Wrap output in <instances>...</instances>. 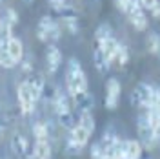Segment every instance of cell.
Wrapping results in <instances>:
<instances>
[{"instance_id":"cell-30","label":"cell","mask_w":160,"mask_h":159,"mask_svg":"<svg viewBox=\"0 0 160 159\" xmlns=\"http://www.w3.org/2000/svg\"><path fill=\"white\" fill-rule=\"evenodd\" d=\"M149 11H151V15H153L155 19H160V2H157V4H155Z\"/></svg>"},{"instance_id":"cell-11","label":"cell","mask_w":160,"mask_h":159,"mask_svg":"<svg viewBox=\"0 0 160 159\" xmlns=\"http://www.w3.org/2000/svg\"><path fill=\"white\" fill-rule=\"evenodd\" d=\"M6 46H8V51H9L11 59L18 64L20 60H22V57H24V44H22V40L18 37H15V35H11L9 39L6 40Z\"/></svg>"},{"instance_id":"cell-25","label":"cell","mask_w":160,"mask_h":159,"mask_svg":"<svg viewBox=\"0 0 160 159\" xmlns=\"http://www.w3.org/2000/svg\"><path fill=\"white\" fill-rule=\"evenodd\" d=\"M18 64H20V68H22V73H24V75H31V73L35 71V62H33V57H31V55H28V57L24 55Z\"/></svg>"},{"instance_id":"cell-22","label":"cell","mask_w":160,"mask_h":159,"mask_svg":"<svg viewBox=\"0 0 160 159\" xmlns=\"http://www.w3.org/2000/svg\"><path fill=\"white\" fill-rule=\"evenodd\" d=\"M113 37V28H111L109 24H100L98 28L95 30V42L97 44H102V42H106L108 39Z\"/></svg>"},{"instance_id":"cell-17","label":"cell","mask_w":160,"mask_h":159,"mask_svg":"<svg viewBox=\"0 0 160 159\" xmlns=\"http://www.w3.org/2000/svg\"><path fill=\"white\" fill-rule=\"evenodd\" d=\"M60 26L64 30L71 33V35H77L80 30V20H78V15H71V17H60Z\"/></svg>"},{"instance_id":"cell-38","label":"cell","mask_w":160,"mask_h":159,"mask_svg":"<svg viewBox=\"0 0 160 159\" xmlns=\"http://www.w3.org/2000/svg\"><path fill=\"white\" fill-rule=\"evenodd\" d=\"M28 159H33V157H28Z\"/></svg>"},{"instance_id":"cell-8","label":"cell","mask_w":160,"mask_h":159,"mask_svg":"<svg viewBox=\"0 0 160 159\" xmlns=\"http://www.w3.org/2000/svg\"><path fill=\"white\" fill-rule=\"evenodd\" d=\"M9 146L13 150V154L17 156V157H24L28 159L31 157V148H29V141L28 137L24 135V134H13L11 135V141H9Z\"/></svg>"},{"instance_id":"cell-34","label":"cell","mask_w":160,"mask_h":159,"mask_svg":"<svg viewBox=\"0 0 160 159\" xmlns=\"http://www.w3.org/2000/svg\"><path fill=\"white\" fill-rule=\"evenodd\" d=\"M157 139H160V124H158V128H157Z\"/></svg>"},{"instance_id":"cell-37","label":"cell","mask_w":160,"mask_h":159,"mask_svg":"<svg viewBox=\"0 0 160 159\" xmlns=\"http://www.w3.org/2000/svg\"><path fill=\"white\" fill-rule=\"evenodd\" d=\"M104 159H109V157H104Z\"/></svg>"},{"instance_id":"cell-26","label":"cell","mask_w":160,"mask_h":159,"mask_svg":"<svg viewBox=\"0 0 160 159\" xmlns=\"http://www.w3.org/2000/svg\"><path fill=\"white\" fill-rule=\"evenodd\" d=\"M82 146H78V145H75L73 141H66V146H64V152L68 154V156H78V154H82Z\"/></svg>"},{"instance_id":"cell-7","label":"cell","mask_w":160,"mask_h":159,"mask_svg":"<svg viewBox=\"0 0 160 159\" xmlns=\"http://www.w3.org/2000/svg\"><path fill=\"white\" fill-rule=\"evenodd\" d=\"M18 22V13L13 8H8L0 15V39H9L13 35V28Z\"/></svg>"},{"instance_id":"cell-5","label":"cell","mask_w":160,"mask_h":159,"mask_svg":"<svg viewBox=\"0 0 160 159\" xmlns=\"http://www.w3.org/2000/svg\"><path fill=\"white\" fill-rule=\"evenodd\" d=\"M137 132H138V141L142 143V146H146L148 150H153L155 141H157V132L151 126L146 112L137 117Z\"/></svg>"},{"instance_id":"cell-12","label":"cell","mask_w":160,"mask_h":159,"mask_svg":"<svg viewBox=\"0 0 160 159\" xmlns=\"http://www.w3.org/2000/svg\"><path fill=\"white\" fill-rule=\"evenodd\" d=\"M28 84H29L31 91L35 93V97L40 101V95H42V90H44V86H46V77L42 75V73H38V71H33L31 75H28Z\"/></svg>"},{"instance_id":"cell-36","label":"cell","mask_w":160,"mask_h":159,"mask_svg":"<svg viewBox=\"0 0 160 159\" xmlns=\"http://www.w3.org/2000/svg\"><path fill=\"white\" fill-rule=\"evenodd\" d=\"M2 2H4V0H0V4H2Z\"/></svg>"},{"instance_id":"cell-35","label":"cell","mask_w":160,"mask_h":159,"mask_svg":"<svg viewBox=\"0 0 160 159\" xmlns=\"http://www.w3.org/2000/svg\"><path fill=\"white\" fill-rule=\"evenodd\" d=\"M140 159H142V157H140ZM144 159H151V157H144Z\"/></svg>"},{"instance_id":"cell-28","label":"cell","mask_w":160,"mask_h":159,"mask_svg":"<svg viewBox=\"0 0 160 159\" xmlns=\"http://www.w3.org/2000/svg\"><path fill=\"white\" fill-rule=\"evenodd\" d=\"M91 159H104L106 157V154H104V150H102V146H100L98 143H95L93 146H91Z\"/></svg>"},{"instance_id":"cell-16","label":"cell","mask_w":160,"mask_h":159,"mask_svg":"<svg viewBox=\"0 0 160 159\" xmlns=\"http://www.w3.org/2000/svg\"><path fill=\"white\" fill-rule=\"evenodd\" d=\"M117 141H118V137H117V134H113V132H106L102 137H100L98 145L102 146V150H104V154H106V157H109L111 150H113V146L117 145Z\"/></svg>"},{"instance_id":"cell-1","label":"cell","mask_w":160,"mask_h":159,"mask_svg":"<svg viewBox=\"0 0 160 159\" xmlns=\"http://www.w3.org/2000/svg\"><path fill=\"white\" fill-rule=\"evenodd\" d=\"M66 88L69 95H78L88 91V77L82 70L80 62L77 59L68 60V70H66Z\"/></svg>"},{"instance_id":"cell-15","label":"cell","mask_w":160,"mask_h":159,"mask_svg":"<svg viewBox=\"0 0 160 159\" xmlns=\"http://www.w3.org/2000/svg\"><path fill=\"white\" fill-rule=\"evenodd\" d=\"M57 115H58V124L66 130H71L77 123H78V113H77L75 110L62 112V113H57Z\"/></svg>"},{"instance_id":"cell-13","label":"cell","mask_w":160,"mask_h":159,"mask_svg":"<svg viewBox=\"0 0 160 159\" xmlns=\"http://www.w3.org/2000/svg\"><path fill=\"white\" fill-rule=\"evenodd\" d=\"M89 137H91V134L88 132V130L82 128L80 124H75V126L69 130V137H68V139L73 141L75 145H78V146H82V148H84V146L88 145Z\"/></svg>"},{"instance_id":"cell-14","label":"cell","mask_w":160,"mask_h":159,"mask_svg":"<svg viewBox=\"0 0 160 159\" xmlns=\"http://www.w3.org/2000/svg\"><path fill=\"white\" fill-rule=\"evenodd\" d=\"M93 64H95V68H97L100 73H106L111 66V60L104 55V51H102V48H100L98 44H97L95 50H93Z\"/></svg>"},{"instance_id":"cell-4","label":"cell","mask_w":160,"mask_h":159,"mask_svg":"<svg viewBox=\"0 0 160 159\" xmlns=\"http://www.w3.org/2000/svg\"><path fill=\"white\" fill-rule=\"evenodd\" d=\"M17 101H18V108H20V113L22 115H31L35 112L38 99L31 91L28 80H22L18 84V88H17Z\"/></svg>"},{"instance_id":"cell-32","label":"cell","mask_w":160,"mask_h":159,"mask_svg":"<svg viewBox=\"0 0 160 159\" xmlns=\"http://www.w3.org/2000/svg\"><path fill=\"white\" fill-rule=\"evenodd\" d=\"M155 55L160 59V42H158V46H157V50H155Z\"/></svg>"},{"instance_id":"cell-2","label":"cell","mask_w":160,"mask_h":159,"mask_svg":"<svg viewBox=\"0 0 160 159\" xmlns=\"http://www.w3.org/2000/svg\"><path fill=\"white\" fill-rule=\"evenodd\" d=\"M158 97H160V90L157 86L140 82L131 91V104L133 106H138V108H149V106H155L157 104Z\"/></svg>"},{"instance_id":"cell-6","label":"cell","mask_w":160,"mask_h":159,"mask_svg":"<svg viewBox=\"0 0 160 159\" xmlns=\"http://www.w3.org/2000/svg\"><path fill=\"white\" fill-rule=\"evenodd\" d=\"M120 93H122V86L120 80L111 77L106 82V97H104V106L108 110H117L120 104Z\"/></svg>"},{"instance_id":"cell-29","label":"cell","mask_w":160,"mask_h":159,"mask_svg":"<svg viewBox=\"0 0 160 159\" xmlns=\"http://www.w3.org/2000/svg\"><path fill=\"white\" fill-rule=\"evenodd\" d=\"M157 2H158V0H140V6H142V8H146V9H151Z\"/></svg>"},{"instance_id":"cell-24","label":"cell","mask_w":160,"mask_h":159,"mask_svg":"<svg viewBox=\"0 0 160 159\" xmlns=\"http://www.w3.org/2000/svg\"><path fill=\"white\" fill-rule=\"evenodd\" d=\"M111 62H117L118 66H126L128 62H129V50L126 48V46H122L120 44L117 51H115V55H113V60Z\"/></svg>"},{"instance_id":"cell-9","label":"cell","mask_w":160,"mask_h":159,"mask_svg":"<svg viewBox=\"0 0 160 159\" xmlns=\"http://www.w3.org/2000/svg\"><path fill=\"white\" fill-rule=\"evenodd\" d=\"M46 66H48L49 75H55L62 66V51L55 44H48V48H46Z\"/></svg>"},{"instance_id":"cell-21","label":"cell","mask_w":160,"mask_h":159,"mask_svg":"<svg viewBox=\"0 0 160 159\" xmlns=\"http://www.w3.org/2000/svg\"><path fill=\"white\" fill-rule=\"evenodd\" d=\"M49 124L46 121H37L33 124V135H35V141H44L49 139Z\"/></svg>"},{"instance_id":"cell-33","label":"cell","mask_w":160,"mask_h":159,"mask_svg":"<svg viewBox=\"0 0 160 159\" xmlns=\"http://www.w3.org/2000/svg\"><path fill=\"white\" fill-rule=\"evenodd\" d=\"M22 2H24L26 6H31V4H33V0H22Z\"/></svg>"},{"instance_id":"cell-18","label":"cell","mask_w":160,"mask_h":159,"mask_svg":"<svg viewBox=\"0 0 160 159\" xmlns=\"http://www.w3.org/2000/svg\"><path fill=\"white\" fill-rule=\"evenodd\" d=\"M6 40L8 39H0V68H15L17 62L11 59L9 51H8V46H6Z\"/></svg>"},{"instance_id":"cell-20","label":"cell","mask_w":160,"mask_h":159,"mask_svg":"<svg viewBox=\"0 0 160 159\" xmlns=\"http://www.w3.org/2000/svg\"><path fill=\"white\" fill-rule=\"evenodd\" d=\"M77 124H80L82 128H86L89 134H93L95 128H97V121L93 117V112H82V113H78V123Z\"/></svg>"},{"instance_id":"cell-23","label":"cell","mask_w":160,"mask_h":159,"mask_svg":"<svg viewBox=\"0 0 160 159\" xmlns=\"http://www.w3.org/2000/svg\"><path fill=\"white\" fill-rule=\"evenodd\" d=\"M100 48H102V51H104V55L108 57L109 60H113V55H115V51H117V48L120 46V42L115 37H111V39H108L106 42H102V44H98Z\"/></svg>"},{"instance_id":"cell-31","label":"cell","mask_w":160,"mask_h":159,"mask_svg":"<svg viewBox=\"0 0 160 159\" xmlns=\"http://www.w3.org/2000/svg\"><path fill=\"white\" fill-rule=\"evenodd\" d=\"M48 2H49L53 8H58V6H62V4H66L68 0H48Z\"/></svg>"},{"instance_id":"cell-3","label":"cell","mask_w":160,"mask_h":159,"mask_svg":"<svg viewBox=\"0 0 160 159\" xmlns=\"http://www.w3.org/2000/svg\"><path fill=\"white\" fill-rule=\"evenodd\" d=\"M37 37H38L40 42L55 44L62 37V26L51 15H44L38 20V26H37Z\"/></svg>"},{"instance_id":"cell-27","label":"cell","mask_w":160,"mask_h":159,"mask_svg":"<svg viewBox=\"0 0 160 159\" xmlns=\"http://www.w3.org/2000/svg\"><path fill=\"white\" fill-rule=\"evenodd\" d=\"M146 42H148V50L151 53H155V50H157V46H158V42H160V35L158 33H149Z\"/></svg>"},{"instance_id":"cell-10","label":"cell","mask_w":160,"mask_h":159,"mask_svg":"<svg viewBox=\"0 0 160 159\" xmlns=\"http://www.w3.org/2000/svg\"><path fill=\"white\" fill-rule=\"evenodd\" d=\"M51 156H53V146H51L49 139L35 141V145L31 148V157L33 159H51Z\"/></svg>"},{"instance_id":"cell-19","label":"cell","mask_w":160,"mask_h":159,"mask_svg":"<svg viewBox=\"0 0 160 159\" xmlns=\"http://www.w3.org/2000/svg\"><path fill=\"white\" fill-rule=\"evenodd\" d=\"M142 143L137 139L126 141V157L128 159H140L142 157Z\"/></svg>"},{"instance_id":"cell-39","label":"cell","mask_w":160,"mask_h":159,"mask_svg":"<svg viewBox=\"0 0 160 159\" xmlns=\"http://www.w3.org/2000/svg\"><path fill=\"white\" fill-rule=\"evenodd\" d=\"M124 159H128V157H124Z\"/></svg>"}]
</instances>
